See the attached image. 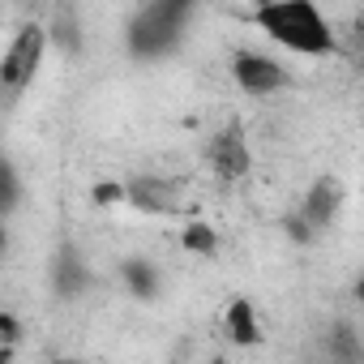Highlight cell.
I'll return each instance as SVG.
<instances>
[{"instance_id":"obj_1","label":"cell","mask_w":364,"mask_h":364,"mask_svg":"<svg viewBox=\"0 0 364 364\" xmlns=\"http://www.w3.org/2000/svg\"><path fill=\"white\" fill-rule=\"evenodd\" d=\"M249 22L296 56H309V60L338 56V35L313 0H262L249 14Z\"/></svg>"},{"instance_id":"obj_2","label":"cell","mask_w":364,"mask_h":364,"mask_svg":"<svg viewBox=\"0 0 364 364\" xmlns=\"http://www.w3.org/2000/svg\"><path fill=\"white\" fill-rule=\"evenodd\" d=\"M193 22V5L189 0H154V5H141L129 26H124V48L133 60H167L180 43H185V31Z\"/></svg>"},{"instance_id":"obj_3","label":"cell","mask_w":364,"mask_h":364,"mask_svg":"<svg viewBox=\"0 0 364 364\" xmlns=\"http://www.w3.org/2000/svg\"><path fill=\"white\" fill-rule=\"evenodd\" d=\"M48 48H52V39H48L43 22H22L18 26V35L9 39L5 56H0V90H5L9 103H18L22 90L39 77V65H43Z\"/></svg>"},{"instance_id":"obj_4","label":"cell","mask_w":364,"mask_h":364,"mask_svg":"<svg viewBox=\"0 0 364 364\" xmlns=\"http://www.w3.org/2000/svg\"><path fill=\"white\" fill-rule=\"evenodd\" d=\"M343 185L334 176H317L313 185L304 189V198H300V206L283 219V228H287V236L296 240V245H313L321 232H330L334 228V219H338V210H343Z\"/></svg>"},{"instance_id":"obj_5","label":"cell","mask_w":364,"mask_h":364,"mask_svg":"<svg viewBox=\"0 0 364 364\" xmlns=\"http://www.w3.org/2000/svg\"><path fill=\"white\" fill-rule=\"evenodd\" d=\"M232 77H236V86H240L245 95H253V99H266V95H279V90L291 86V73H287L274 56L253 52V48L232 52Z\"/></svg>"},{"instance_id":"obj_6","label":"cell","mask_w":364,"mask_h":364,"mask_svg":"<svg viewBox=\"0 0 364 364\" xmlns=\"http://www.w3.org/2000/svg\"><path fill=\"white\" fill-rule=\"evenodd\" d=\"M206 159H210V171L223 180V185L245 180L249 167H253V154H249V141H245V124H240V120H228V124L210 137Z\"/></svg>"},{"instance_id":"obj_7","label":"cell","mask_w":364,"mask_h":364,"mask_svg":"<svg viewBox=\"0 0 364 364\" xmlns=\"http://www.w3.org/2000/svg\"><path fill=\"white\" fill-rule=\"evenodd\" d=\"M124 198L141 215H176L180 210V180L141 171V176H129L124 180Z\"/></svg>"},{"instance_id":"obj_8","label":"cell","mask_w":364,"mask_h":364,"mask_svg":"<svg viewBox=\"0 0 364 364\" xmlns=\"http://www.w3.org/2000/svg\"><path fill=\"white\" fill-rule=\"evenodd\" d=\"M86 287H90V270H86L77 245L65 240L52 257V291H56V300H77Z\"/></svg>"},{"instance_id":"obj_9","label":"cell","mask_w":364,"mask_h":364,"mask_svg":"<svg viewBox=\"0 0 364 364\" xmlns=\"http://www.w3.org/2000/svg\"><path fill=\"white\" fill-rule=\"evenodd\" d=\"M223 326H228V338H232L236 347H257V343H262L257 309H253L245 296H236V300L228 304V313H223Z\"/></svg>"},{"instance_id":"obj_10","label":"cell","mask_w":364,"mask_h":364,"mask_svg":"<svg viewBox=\"0 0 364 364\" xmlns=\"http://www.w3.org/2000/svg\"><path fill=\"white\" fill-rule=\"evenodd\" d=\"M120 283H124L129 296H137V300H154L159 287H163L159 266L146 262V257H129V262H120Z\"/></svg>"},{"instance_id":"obj_11","label":"cell","mask_w":364,"mask_h":364,"mask_svg":"<svg viewBox=\"0 0 364 364\" xmlns=\"http://www.w3.org/2000/svg\"><path fill=\"white\" fill-rule=\"evenodd\" d=\"M48 39L65 56H77L82 52V22H77V14L73 9H56V18L48 22Z\"/></svg>"},{"instance_id":"obj_12","label":"cell","mask_w":364,"mask_h":364,"mask_svg":"<svg viewBox=\"0 0 364 364\" xmlns=\"http://www.w3.org/2000/svg\"><path fill=\"white\" fill-rule=\"evenodd\" d=\"M180 245H185L189 253H198V257H215L219 253V232L206 219H193L185 232H180Z\"/></svg>"},{"instance_id":"obj_13","label":"cell","mask_w":364,"mask_h":364,"mask_svg":"<svg viewBox=\"0 0 364 364\" xmlns=\"http://www.w3.org/2000/svg\"><path fill=\"white\" fill-rule=\"evenodd\" d=\"M0 180H5V198H0V210H5V215H14V210H18V202H22V180H18V167H14V159H5V163H0Z\"/></svg>"},{"instance_id":"obj_14","label":"cell","mask_w":364,"mask_h":364,"mask_svg":"<svg viewBox=\"0 0 364 364\" xmlns=\"http://www.w3.org/2000/svg\"><path fill=\"white\" fill-rule=\"evenodd\" d=\"M90 198H95V206H129V198H124V180H107V185H95Z\"/></svg>"},{"instance_id":"obj_15","label":"cell","mask_w":364,"mask_h":364,"mask_svg":"<svg viewBox=\"0 0 364 364\" xmlns=\"http://www.w3.org/2000/svg\"><path fill=\"white\" fill-rule=\"evenodd\" d=\"M0 334H5V351L14 355L18 343H22V321H18L14 313H0Z\"/></svg>"},{"instance_id":"obj_16","label":"cell","mask_w":364,"mask_h":364,"mask_svg":"<svg viewBox=\"0 0 364 364\" xmlns=\"http://www.w3.org/2000/svg\"><path fill=\"white\" fill-rule=\"evenodd\" d=\"M351 39H355V43H364V9L355 14V26H351Z\"/></svg>"},{"instance_id":"obj_17","label":"cell","mask_w":364,"mask_h":364,"mask_svg":"<svg viewBox=\"0 0 364 364\" xmlns=\"http://www.w3.org/2000/svg\"><path fill=\"white\" fill-rule=\"evenodd\" d=\"M355 300H360V309H364V270H360V279H355Z\"/></svg>"},{"instance_id":"obj_18","label":"cell","mask_w":364,"mask_h":364,"mask_svg":"<svg viewBox=\"0 0 364 364\" xmlns=\"http://www.w3.org/2000/svg\"><path fill=\"white\" fill-rule=\"evenodd\" d=\"M52 364H82V360H69V355H60V360H52Z\"/></svg>"},{"instance_id":"obj_19","label":"cell","mask_w":364,"mask_h":364,"mask_svg":"<svg viewBox=\"0 0 364 364\" xmlns=\"http://www.w3.org/2000/svg\"><path fill=\"white\" fill-rule=\"evenodd\" d=\"M360 65H364V43H360Z\"/></svg>"},{"instance_id":"obj_20","label":"cell","mask_w":364,"mask_h":364,"mask_svg":"<svg viewBox=\"0 0 364 364\" xmlns=\"http://www.w3.org/2000/svg\"><path fill=\"white\" fill-rule=\"evenodd\" d=\"M206 364H223V360H206Z\"/></svg>"}]
</instances>
